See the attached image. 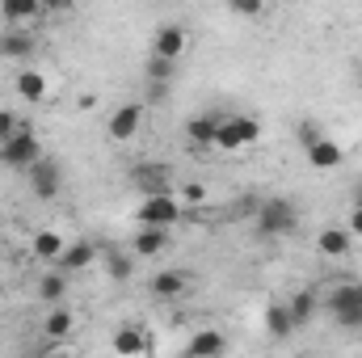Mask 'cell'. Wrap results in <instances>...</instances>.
I'll list each match as a JSON object with an SVG mask.
<instances>
[{
  "label": "cell",
  "instance_id": "1f68e13d",
  "mask_svg": "<svg viewBox=\"0 0 362 358\" xmlns=\"http://www.w3.org/2000/svg\"><path fill=\"white\" fill-rule=\"evenodd\" d=\"M346 228H350L354 236H362V190L354 194V202H350V219H346Z\"/></svg>",
  "mask_w": 362,
  "mask_h": 358
},
{
  "label": "cell",
  "instance_id": "8992f818",
  "mask_svg": "<svg viewBox=\"0 0 362 358\" xmlns=\"http://www.w3.org/2000/svg\"><path fill=\"white\" fill-rule=\"evenodd\" d=\"M144 118H148V105H144V101H122V105L110 114V122H105L110 144H131V139L139 135Z\"/></svg>",
  "mask_w": 362,
  "mask_h": 358
},
{
  "label": "cell",
  "instance_id": "5bb4252c",
  "mask_svg": "<svg viewBox=\"0 0 362 358\" xmlns=\"http://www.w3.org/2000/svg\"><path fill=\"white\" fill-rule=\"evenodd\" d=\"M110 346H114V354H127V358L152 350V342H148V333H144L139 325H118L114 337H110Z\"/></svg>",
  "mask_w": 362,
  "mask_h": 358
},
{
  "label": "cell",
  "instance_id": "4fadbf2b",
  "mask_svg": "<svg viewBox=\"0 0 362 358\" xmlns=\"http://www.w3.org/2000/svg\"><path fill=\"white\" fill-rule=\"evenodd\" d=\"M169 249V228H152V224H139L135 241H131V253L135 258H160Z\"/></svg>",
  "mask_w": 362,
  "mask_h": 358
},
{
  "label": "cell",
  "instance_id": "e575fe53",
  "mask_svg": "<svg viewBox=\"0 0 362 358\" xmlns=\"http://www.w3.org/2000/svg\"><path fill=\"white\" fill-rule=\"evenodd\" d=\"M358 85H362V59H358Z\"/></svg>",
  "mask_w": 362,
  "mask_h": 358
},
{
  "label": "cell",
  "instance_id": "e0dca14e",
  "mask_svg": "<svg viewBox=\"0 0 362 358\" xmlns=\"http://www.w3.org/2000/svg\"><path fill=\"white\" fill-rule=\"evenodd\" d=\"M173 72H177V64H173V59L148 55V64H144V81H148L152 97H165V93H169V85H173Z\"/></svg>",
  "mask_w": 362,
  "mask_h": 358
},
{
  "label": "cell",
  "instance_id": "d590c367",
  "mask_svg": "<svg viewBox=\"0 0 362 358\" xmlns=\"http://www.w3.org/2000/svg\"><path fill=\"white\" fill-rule=\"evenodd\" d=\"M160 4H169V0H160Z\"/></svg>",
  "mask_w": 362,
  "mask_h": 358
},
{
  "label": "cell",
  "instance_id": "484cf974",
  "mask_svg": "<svg viewBox=\"0 0 362 358\" xmlns=\"http://www.w3.org/2000/svg\"><path fill=\"white\" fill-rule=\"evenodd\" d=\"M354 304H362V282H341V287L325 299L329 312H337V308H354Z\"/></svg>",
  "mask_w": 362,
  "mask_h": 358
},
{
  "label": "cell",
  "instance_id": "f546056e",
  "mask_svg": "<svg viewBox=\"0 0 362 358\" xmlns=\"http://www.w3.org/2000/svg\"><path fill=\"white\" fill-rule=\"evenodd\" d=\"M181 202H185V207L206 202V185H202V181H185V185H181Z\"/></svg>",
  "mask_w": 362,
  "mask_h": 358
},
{
  "label": "cell",
  "instance_id": "9a60e30c",
  "mask_svg": "<svg viewBox=\"0 0 362 358\" xmlns=\"http://www.w3.org/2000/svg\"><path fill=\"white\" fill-rule=\"evenodd\" d=\"M148 291H152L156 299H181V295L189 291V274H185V270H160V274H152Z\"/></svg>",
  "mask_w": 362,
  "mask_h": 358
},
{
  "label": "cell",
  "instance_id": "d6a6232c",
  "mask_svg": "<svg viewBox=\"0 0 362 358\" xmlns=\"http://www.w3.org/2000/svg\"><path fill=\"white\" fill-rule=\"evenodd\" d=\"M295 135H299V144H312V139H320V135H325V127H320V122H312V118H303Z\"/></svg>",
  "mask_w": 362,
  "mask_h": 358
},
{
  "label": "cell",
  "instance_id": "44dd1931",
  "mask_svg": "<svg viewBox=\"0 0 362 358\" xmlns=\"http://www.w3.org/2000/svg\"><path fill=\"white\" fill-rule=\"evenodd\" d=\"M64 295H68V270H51V274H42L38 278V299L42 304H64Z\"/></svg>",
  "mask_w": 362,
  "mask_h": 358
},
{
  "label": "cell",
  "instance_id": "7c38bea8",
  "mask_svg": "<svg viewBox=\"0 0 362 358\" xmlns=\"http://www.w3.org/2000/svg\"><path fill=\"white\" fill-rule=\"evenodd\" d=\"M152 55L173 59V64L185 55V25H181V21H169V25L156 30V38H152Z\"/></svg>",
  "mask_w": 362,
  "mask_h": 358
},
{
  "label": "cell",
  "instance_id": "5b68a950",
  "mask_svg": "<svg viewBox=\"0 0 362 358\" xmlns=\"http://www.w3.org/2000/svg\"><path fill=\"white\" fill-rule=\"evenodd\" d=\"M25 178H30L34 198H42V202H51V198H59V194H64V165H59L55 156H47V152L25 169Z\"/></svg>",
  "mask_w": 362,
  "mask_h": 358
},
{
  "label": "cell",
  "instance_id": "ffe728a7",
  "mask_svg": "<svg viewBox=\"0 0 362 358\" xmlns=\"http://www.w3.org/2000/svg\"><path fill=\"white\" fill-rule=\"evenodd\" d=\"M72 329H76V316H72L64 304H51V312H47V321H42V333H47L51 342H64Z\"/></svg>",
  "mask_w": 362,
  "mask_h": 358
},
{
  "label": "cell",
  "instance_id": "6da1fadb",
  "mask_svg": "<svg viewBox=\"0 0 362 358\" xmlns=\"http://www.w3.org/2000/svg\"><path fill=\"white\" fill-rule=\"evenodd\" d=\"M253 228H257V236H266V241L291 236V232L299 228V207H295L291 198H282V194L262 198L257 211H253Z\"/></svg>",
  "mask_w": 362,
  "mask_h": 358
},
{
  "label": "cell",
  "instance_id": "9c48e42d",
  "mask_svg": "<svg viewBox=\"0 0 362 358\" xmlns=\"http://www.w3.org/2000/svg\"><path fill=\"white\" fill-rule=\"evenodd\" d=\"M219 110H198V114H189L185 118V139L194 144V148H211L215 144V131H219Z\"/></svg>",
  "mask_w": 362,
  "mask_h": 358
},
{
  "label": "cell",
  "instance_id": "cb8c5ba5",
  "mask_svg": "<svg viewBox=\"0 0 362 358\" xmlns=\"http://www.w3.org/2000/svg\"><path fill=\"white\" fill-rule=\"evenodd\" d=\"M286 308H291L295 329H299V325H312V316H316V291H295V295L286 299Z\"/></svg>",
  "mask_w": 362,
  "mask_h": 358
},
{
  "label": "cell",
  "instance_id": "8fae6325",
  "mask_svg": "<svg viewBox=\"0 0 362 358\" xmlns=\"http://www.w3.org/2000/svg\"><path fill=\"white\" fill-rule=\"evenodd\" d=\"M13 89H17V97H21V101L38 105V101H47L51 81H47V72H38V68H21V72H13Z\"/></svg>",
  "mask_w": 362,
  "mask_h": 358
},
{
  "label": "cell",
  "instance_id": "2e32d148",
  "mask_svg": "<svg viewBox=\"0 0 362 358\" xmlns=\"http://www.w3.org/2000/svg\"><path fill=\"white\" fill-rule=\"evenodd\" d=\"M101 253H97V245L93 241H72V245H64V253L55 258V266L68 270V274H76V270H89Z\"/></svg>",
  "mask_w": 362,
  "mask_h": 358
},
{
  "label": "cell",
  "instance_id": "52a82bcc",
  "mask_svg": "<svg viewBox=\"0 0 362 358\" xmlns=\"http://www.w3.org/2000/svg\"><path fill=\"white\" fill-rule=\"evenodd\" d=\"M303 156H308V165L312 169H320V173H329V169H341V161H346V148L325 131L320 139H312V144H303Z\"/></svg>",
  "mask_w": 362,
  "mask_h": 358
},
{
  "label": "cell",
  "instance_id": "4316f807",
  "mask_svg": "<svg viewBox=\"0 0 362 358\" xmlns=\"http://www.w3.org/2000/svg\"><path fill=\"white\" fill-rule=\"evenodd\" d=\"M105 274H110V282H131L135 278V253L127 258V253H110L105 258Z\"/></svg>",
  "mask_w": 362,
  "mask_h": 358
},
{
  "label": "cell",
  "instance_id": "f1b7e54d",
  "mask_svg": "<svg viewBox=\"0 0 362 358\" xmlns=\"http://www.w3.org/2000/svg\"><path fill=\"white\" fill-rule=\"evenodd\" d=\"M329 316H333V325H341V329H362V304L337 308V312H329Z\"/></svg>",
  "mask_w": 362,
  "mask_h": 358
},
{
  "label": "cell",
  "instance_id": "8d00e7d4",
  "mask_svg": "<svg viewBox=\"0 0 362 358\" xmlns=\"http://www.w3.org/2000/svg\"><path fill=\"white\" fill-rule=\"evenodd\" d=\"M0 34H4V30H0Z\"/></svg>",
  "mask_w": 362,
  "mask_h": 358
},
{
  "label": "cell",
  "instance_id": "d6986e66",
  "mask_svg": "<svg viewBox=\"0 0 362 358\" xmlns=\"http://www.w3.org/2000/svg\"><path fill=\"white\" fill-rule=\"evenodd\" d=\"M42 13H47L42 0H0V21H8V25H30Z\"/></svg>",
  "mask_w": 362,
  "mask_h": 358
},
{
  "label": "cell",
  "instance_id": "603a6c76",
  "mask_svg": "<svg viewBox=\"0 0 362 358\" xmlns=\"http://www.w3.org/2000/svg\"><path fill=\"white\" fill-rule=\"evenodd\" d=\"M131 181H135L144 194H156V190H173V185H169V173H165V169H156V165H135V169H131Z\"/></svg>",
  "mask_w": 362,
  "mask_h": 358
},
{
  "label": "cell",
  "instance_id": "7402d4cb",
  "mask_svg": "<svg viewBox=\"0 0 362 358\" xmlns=\"http://www.w3.org/2000/svg\"><path fill=\"white\" fill-rule=\"evenodd\" d=\"M262 325H266L270 337H291L295 333V321H291V308L286 304H270L266 316H262Z\"/></svg>",
  "mask_w": 362,
  "mask_h": 358
},
{
  "label": "cell",
  "instance_id": "ac0fdd59",
  "mask_svg": "<svg viewBox=\"0 0 362 358\" xmlns=\"http://www.w3.org/2000/svg\"><path fill=\"white\" fill-rule=\"evenodd\" d=\"M228 350V337L219 333V329H198L189 342H185V354L189 358H215Z\"/></svg>",
  "mask_w": 362,
  "mask_h": 358
},
{
  "label": "cell",
  "instance_id": "7a4b0ae2",
  "mask_svg": "<svg viewBox=\"0 0 362 358\" xmlns=\"http://www.w3.org/2000/svg\"><path fill=\"white\" fill-rule=\"evenodd\" d=\"M185 219V202H181L173 190H156V194H144V202L135 207V224H152V228H173Z\"/></svg>",
  "mask_w": 362,
  "mask_h": 358
},
{
  "label": "cell",
  "instance_id": "30bf717a",
  "mask_svg": "<svg viewBox=\"0 0 362 358\" xmlns=\"http://www.w3.org/2000/svg\"><path fill=\"white\" fill-rule=\"evenodd\" d=\"M350 245H354V232L346 224H325L316 232V249L320 258H350Z\"/></svg>",
  "mask_w": 362,
  "mask_h": 358
},
{
  "label": "cell",
  "instance_id": "83f0119b",
  "mask_svg": "<svg viewBox=\"0 0 362 358\" xmlns=\"http://www.w3.org/2000/svg\"><path fill=\"white\" fill-rule=\"evenodd\" d=\"M223 4H228V13H236V17H245V21H253V17L266 13V0H223Z\"/></svg>",
  "mask_w": 362,
  "mask_h": 358
},
{
  "label": "cell",
  "instance_id": "277c9868",
  "mask_svg": "<svg viewBox=\"0 0 362 358\" xmlns=\"http://www.w3.org/2000/svg\"><path fill=\"white\" fill-rule=\"evenodd\" d=\"M42 152H47V148H42V139H38L30 127H21L17 135H8V139L0 144V165H4V169H21V173H25Z\"/></svg>",
  "mask_w": 362,
  "mask_h": 358
},
{
  "label": "cell",
  "instance_id": "836d02e7",
  "mask_svg": "<svg viewBox=\"0 0 362 358\" xmlns=\"http://www.w3.org/2000/svg\"><path fill=\"white\" fill-rule=\"evenodd\" d=\"M72 4H76V0H42V8H47V13H68Z\"/></svg>",
  "mask_w": 362,
  "mask_h": 358
},
{
  "label": "cell",
  "instance_id": "d4e9b609",
  "mask_svg": "<svg viewBox=\"0 0 362 358\" xmlns=\"http://www.w3.org/2000/svg\"><path fill=\"white\" fill-rule=\"evenodd\" d=\"M30 253H34V258H42V262H55V258L64 253V236H59V232H34Z\"/></svg>",
  "mask_w": 362,
  "mask_h": 358
},
{
  "label": "cell",
  "instance_id": "3957f363",
  "mask_svg": "<svg viewBox=\"0 0 362 358\" xmlns=\"http://www.w3.org/2000/svg\"><path fill=\"white\" fill-rule=\"evenodd\" d=\"M257 135H262V122H257L253 114H223L211 148H215V152H240V148L257 144Z\"/></svg>",
  "mask_w": 362,
  "mask_h": 358
},
{
  "label": "cell",
  "instance_id": "4dcf8cb0",
  "mask_svg": "<svg viewBox=\"0 0 362 358\" xmlns=\"http://www.w3.org/2000/svg\"><path fill=\"white\" fill-rule=\"evenodd\" d=\"M21 131V118L13 114V110H0V144L8 139V135H17Z\"/></svg>",
  "mask_w": 362,
  "mask_h": 358
},
{
  "label": "cell",
  "instance_id": "ba28073f",
  "mask_svg": "<svg viewBox=\"0 0 362 358\" xmlns=\"http://www.w3.org/2000/svg\"><path fill=\"white\" fill-rule=\"evenodd\" d=\"M34 51H38V38H34L30 25H8L0 34V55L4 59H34Z\"/></svg>",
  "mask_w": 362,
  "mask_h": 358
}]
</instances>
